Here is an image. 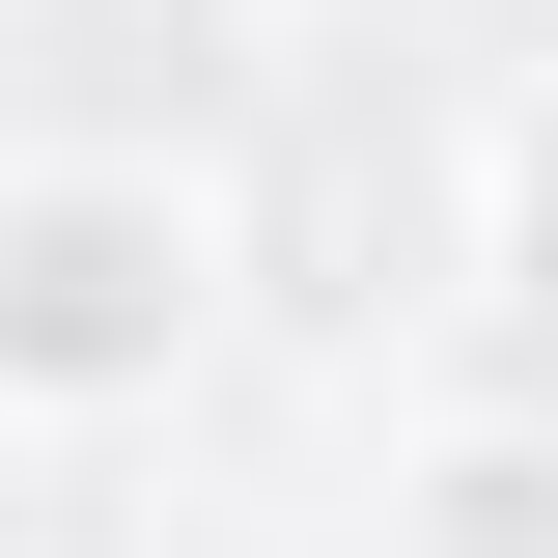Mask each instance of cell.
Segmentation results:
<instances>
[{
    "instance_id": "cell-4",
    "label": "cell",
    "mask_w": 558,
    "mask_h": 558,
    "mask_svg": "<svg viewBox=\"0 0 558 558\" xmlns=\"http://www.w3.org/2000/svg\"><path fill=\"white\" fill-rule=\"evenodd\" d=\"M475 279H502V336L558 363V84H531V112L475 140Z\"/></svg>"
},
{
    "instance_id": "cell-1",
    "label": "cell",
    "mask_w": 558,
    "mask_h": 558,
    "mask_svg": "<svg viewBox=\"0 0 558 558\" xmlns=\"http://www.w3.org/2000/svg\"><path fill=\"white\" fill-rule=\"evenodd\" d=\"M223 279H252V252H223V196L168 168V140H28V168H0V418L168 391Z\"/></svg>"
},
{
    "instance_id": "cell-3",
    "label": "cell",
    "mask_w": 558,
    "mask_h": 558,
    "mask_svg": "<svg viewBox=\"0 0 558 558\" xmlns=\"http://www.w3.org/2000/svg\"><path fill=\"white\" fill-rule=\"evenodd\" d=\"M418 558H558V418H447L418 447Z\"/></svg>"
},
{
    "instance_id": "cell-2",
    "label": "cell",
    "mask_w": 558,
    "mask_h": 558,
    "mask_svg": "<svg viewBox=\"0 0 558 558\" xmlns=\"http://www.w3.org/2000/svg\"><path fill=\"white\" fill-rule=\"evenodd\" d=\"M223 252H279V307L363 336V307H391L363 252H418V140H391V112H307V140H279V223H223Z\"/></svg>"
},
{
    "instance_id": "cell-5",
    "label": "cell",
    "mask_w": 558,
    "mask_h": 558,
    "mask_svg": "<svg viewBox=\"0 0 558 558\" xmlns=\"http://www.w3.org/2000/svg\"><path fill=\"white\" fill-rule=\"evenodd\" d=\"M0 531H28V502H0Z\"/></svg>"
}]
</instances>
